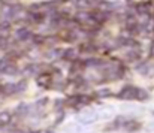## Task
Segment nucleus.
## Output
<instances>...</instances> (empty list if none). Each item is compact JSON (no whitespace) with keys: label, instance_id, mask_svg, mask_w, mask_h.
Masks as SVG:
<instances>
[{"label":"nucleus","instance_id":"f03ea898","mask_svg":"<svg viewBox=\"0 0 154 133\" xmlns=\"http://www.w3.org/2000/svg\"><path fill=\"white\" fill-rule=\"evenodd\" d=\"M120 97H123V99H126V100L135 99V97H138V90L132 88V87H127V88H124L120 93Z\"/></svg>","mask_w":154,"mask_h":133},{"label":"nucleus","instance_id":"20e7f679","mask_svg":"<svg viewBox=\"0 0 154 133\" xmlns=\"http://www.w3.org/2000/svg\"><path fill=\"white\" fill-rule=\"evenodd\" d=\"M112 114H114V108H105L102 114H99V118H103V120L111 118V117H112Z\"/></svg>","mask_w":154,"mask_h":133},{"label":"nucleus","instance_id":"39448f33","mask_svg":"<svg viewBox=\"0 0 154 133\" xmlns=\"http://www.w3.org/2000/svg\"><path fill=\"white\" fill-rule=\"evenodd\" d=\"M99 94L100 96H106V94H109V90H102V91H99Z\"/></svg>","mask_w":154,"mask_h":133},{"label":"nucleus","instance_id":"423d86ee","mask_svg":"<svg viewBox=\"0 0 154 133\" xmlns=\"http://www.w3.org/2000/svg\"><path fill=\"white\" fill-rule=\"evenodd\" d=\"M153 54H154V48H153Z\"/></svg>","mask_w":154,"mask_h":133},{"label":"nucleus","instance_id":"7ed1b4c3","mask_svg":"<svg viewBox=\"0 0 154 133\" xmlns=\"http://www.w3.org/2000/svg\"><path fill=\"white\" fill-rule=\"evenodd\" d=\"M50 82H51V76H48V75H42V76L38 78V84L42 85V87H48Z\"/></svg>","mask_w":154,"mask_h":133},{"label":"nucleus","instance_id":"f257e3e1","mask_svg":"<svg viewBox=\"0 0 154 133\" xmlns=\"http://www.w3.org/2000/svg\"><path fill=\"white\" fill-rule=\"evenodd\" d=\"M78 120H79V123H82V124H91V123H94L96 120H99V114H96L94 111H84V112L79 114Z\"/></svg>","mask_w":154,"mask_h":133}]
</instances>
